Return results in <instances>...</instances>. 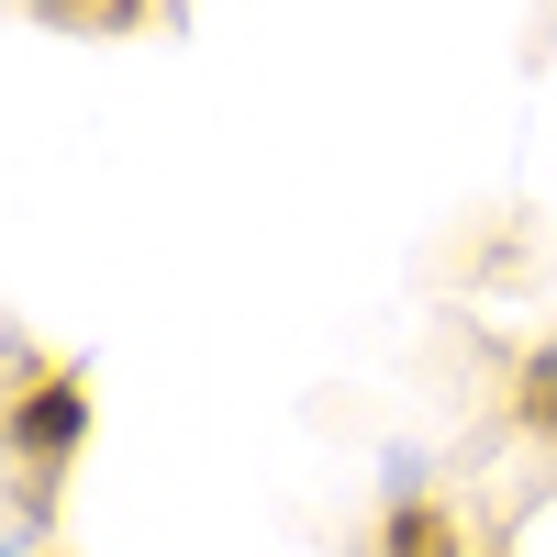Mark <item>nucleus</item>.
Wrapping results in <instances>:
<instances>
[{"label": "nucleus", "instance_id": "nucleus-3", "mask_svg": "<svg viewBox=\"0 0 557 557\" xmlns=\"http://www.w3.org/2000/svg\"><path fill=\"white\" fill-rule=\"evenodd\" d=\"M502 412H513L524 435H546V446H557V335H546V346H535V357L513 368V391H502Z\"/></svg>", "mask_w": 557, "mask_h": 557}, {"label": "nucleus", "instance_id": "nucleus-4", "mask_svg": "<svg viewBox=\"0 0 557 557\" xmlns=\"http://www.w3.org/2000/svg\"><path fill=\"white\" fill-rule=\"evenodd\" d=\"M134 12H146V0H101V23H134Z\"/></svg>", "mask_w": 557, "mask_h": 557}, {"label": "nucleus", "instance_id": "nucleus-2", "mask_svg": "<svg viewBox=\"0 0 557 557\" xmlns=\"http://www.w3.org/2000/svg\"><path fill=\"white\" fill-rule=\"evenodd\" d=\"M380 557H469V524H457L446 502H424V491H401L391 513H380Z\"/></svg>", "mask_w": 557, "mask_h": 557}, {"label": "nucleus", "instance_id": "nucleus-1", "mask_svg": "<svg viewBox=\"0 0 557 557\" xmlns=\"http://www.w3.org/2000/svg\"><path fill=\"white\" fill-rule=\"evenodd\" d=\"M89 380L78 368H45L34 346H23V391H12V457H23V480H57L67 457L89 446Z\"/></svg>", "mask_w": 557, "mask_h": 557}]
</instances>
